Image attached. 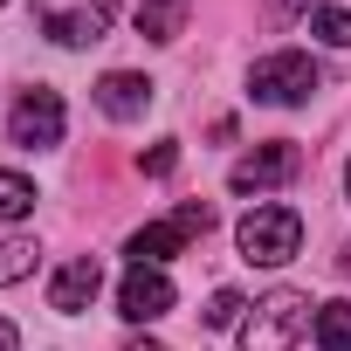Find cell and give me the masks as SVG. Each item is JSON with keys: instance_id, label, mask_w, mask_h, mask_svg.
Masks as SVG:
<instances>
[{"instance_id": "cell-9", "label": "cell", "mask_w": 351, "mask_h": 351, "mask_svg": "<svg viewBox=\"0 0 351 351\" xmlns=\"http://www.w3.org/2000/svg\"><path fill=\"white\" fill-rule=\"evenodd\" d=\"M97 289H104L97 255H76V262H62V269H56V282H49V310L76 317V310H90V303H97Z\"/></svg>"}, {"instance_id": "cell-21", "label": "cell", "mask_w": 351, "mask_h": 351, "mask_svg": "<svg viewBox=\"0 0 351 351\" xmlns=\"http://www.w3.org/2000/svg\"><path fill=\"white\" fill-rule=\"evenodd\" d=\"M0 8H8V0H0Z\"/></svg>"}, {"instance_id": "cell-5", "label": "cell", "mask_w": 351, "mask_h": 351, "mask_svg": "<svg viewBox=\"0 0 351 351\" xmlns=\"http://www.w3.org/2000/svg\"><path fill=\"white\" fill-rule=\"evenodd\" d=\"M214 228V207H200V200H186L172 221H152V228H138L131 234V269H158V262H172L193 234H207Z\"/></svg>"}, {"instance_id": "cell-10", "label": "cell", "mask_w": 351, "mask_h": 351, "mask_svg": "<svg viewBox=\"0 0 351 351\" xmlns=\"http://www.w3.org/2000/svg\"><path fill=\"white\" fill-rule=\"evenodd\" d=\"M97 110L104 117H117V124H131V117H145L152 110V83L145 76H131V69H110V76H97Z\"/></svg>"}, {"instance_id": "cell-7", "label": "cell", "mask_w": 351, "mask_h": 351, "mask_svg": "<svg viewBox=\"0 0 351 351\" xmlns=\"http://www.w3.org/2000/svg\"><path fill=\"white\" fill-rule=\"evenodd\" d=\"M172 303H180V289H172L165 269H131L117 282V317H131V324H158Z\"/></svg>"}, {"instance_id": "cell-18", "label": "cell", "mask_w": 351, "mask_h": 351, "mask_svg": "<svg viewBox=\"0 0 351 351\" xmlns=\"http://www.w3.org/2000/svg\"><path fill=\"white\" fill-rule=\"evenodd\" d=\"M0 351H21V330H14V317H0Z\"/></svg>"}, {"instance_id": "cell-12", "label": "cell", "mask_w": 351, "mask_h": 351, "mask_svg": "<svg viewBox=\"0 0 351 351\" xmlns=\"http://www.w3.org/2000/svg\"><path fill=\"white\" fill-rule=\"evenodd\" d=\"M317 351H351V296L317 310Z\"/></svg>"}, {"instance_id": "cell-4", "label": "cell", "mask_w": 351, "mask_h": 351, "mask_svg": "<svg viewBox=\"0 0 351 351\" xmlns=\"http://www.w3.org/2000/svg\"><path fill=\"white\" fill-rule=\"evenodd\" d=\"M35 21H42L49 42H62V49H90V42L110 35L117 0H35Z\"/></svg>"}, {"instance_id": "cell-2", "label": "cell", "mask_w": 351, "mask_h": 351, "mask_svg": "<svg viewBox=\"0 0 351 351\" xmlns=\"http://www.w3.org/2000/svg\"><path fill=\"white\" fill-rule=\"evenodd\" d=\"M310 324H317V317H310V296L276 289V296H262V303L241 317V351H296V337H303Z\"/></svg>"}, {"instance_id": "cell-3", "label": "cell", "mask_w": 351, "mask_h": 351, "mask_svg": "<svg viewBox=\"0 0 351 351\" xmlns=\"http://www.w3.org/2000/svg\"><path fill=\"white\" fill-rule=\"evenodd\" d=\"M317 83H324V69H317L303 49H276V56H262V62L248 69V97H255V104H276V110L310 104Z\"/></svg>"}, {"instance_id": "cell-8", "label": "cell", "mask_w": 351, "mask_h": 351, "mask_svg": "<svg viewBox=\"0 0 351 351\" xmlns=\"http://www.w3.org/2000/svg\"><path fill=\"white\" fill-rule=\"evenodd\" d=\"M296 145H262V152H248V158H234V172H228V186L234 193H269V186H282V180H296Z\"/></svg>"}, {"instance_id": "cell-16", "label": "cell", "mask_w": 351, "mask_h": 351, "mask_svg": "<svg viewBox=\"0 0 351 351\" xmlns=\"http://www.w3.org/2000/svg\"><path fill=\"white\" fill-rule=\"evenodd\" d=\"M310 28H317L330 49H351V14H337V8H317V14H310Z\"/></svg>"}, {"instance_id": "cell-17", "label": "cell", "mask_w": 351, "mask_h": 351, "mask_svg": "<svg viewBox=\"0 0 351 351\" xmlns=\"http://www.w3.org/2000/svg\"><path fill=\"white\" fill-rule=\"evenodd\" d=\"M145 172H152V180H172V172H180V145H172V138H158V145L145 152Z\"/></svg>"}, {"instance_id": "cell-1", "label": "cell", "mask_w": 351, "mask_h": 351, "mask_svg": "<svg viewBox=\"0 0 351 351\" xmlns=\"http://www.w3.org/2000/svg\"><path fill=\"white\" fill-rule=\"evenodd\" d=\"M234 241H241V262H255V269H282V262H296V248H303V214L282 207V200L248 207V221L234 228Z\"/></svg>"}, {"instance_id": "cell-20", "label": "cell", "mask_w": 351, "mask_h": 351, "mask_svg": "<svg viewBox=\"0 0 351 351\" xmlns=\"http://www.w3.org/2000/svg\"><path fill=\"white\" fill-rule=\"evenodd\" d=\"M344 186H351V165H344Z\"/></svg>"}, {"instance_id": "cell-14", "label": "cell", "mask_w": 351, "mask_h": 351, "mask_svg": "<svg viewBox=\"0 0 351 351\" xmlns=\"http://www.w3.org/2000/svg\"><path fill=\"white\" fill-rule=\"evenodd\" d=\"M35 276V241H0V289Z\"/></svg>"}, {"instance_id": "cell-11", "label": "cell", "mask_w": 351, "mask_h": 351, "mask_svg": "<svg viewBox=\"0 0 351 351\" xmlns=\"http://www.w3.org/2000/svg\"><path fill=\"white\" fill-rule=\"evenodd\" d=\"M186 14H193V0H145L138 8V35L145 42H172L186 28Z\"/></svg>"}, {"instance_id": "cell-19", "label": "cell", "mask_w": 351, "mask_h": 351, "mask_svg": "<svg viewBox=\"0 0 351 351\" xmlns=\"http://www.w3.org/2000/svg\"><path fill=\"white\" fill-rule=\"evenodd\" d=\"M124 351H165V344H158V337H138V344H124Z\"/></svg>"}, {"instance_id": "cell-15", "label": "cell", "mask_w": 351, "mask_h": 351, "mask_svg": "<svg viewBox=\"0 0 351 351\" xmlns=\"http://www.w3.org/2000/svg\"><path fill=\"white\" fill-rule=\"evenodd\" d=\"M241 310H248V303H241V296H234V289H214V296H207V310H200V317H207V324H214V330H228V324H241Z\"/></svg>"}, {"instance_id": "cell-6", "label": "cell", "mask_w": 351, "mask_h": 351, "mask_svg": "<svg viewBox=\"0 0 351 351\" xmlns=\"http://www.w3.org/2000/svg\"><path fill=\"white\" fill-rule=\"evenodd\" d=\"M62 124H69L62 97H56L49 83H35V90H21V104H14V117H8V138H14L21 152H49V145H62Z\"/></svg>"}, {"instance_id": "cell-13", "label": "cell", "mask_w": 351, "mask_h": 351, "mask_svg": "<svg viewBox=\"0 0 351 351\" xmlns=\"http://www.w3.org/2000/svg\"><path fill=\"white\" fill-rule=\"evenodd\" d=\"M21 214H35V186L21 172H0V221H21Z\"/></svg>"}]
</instances>
